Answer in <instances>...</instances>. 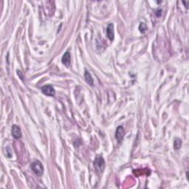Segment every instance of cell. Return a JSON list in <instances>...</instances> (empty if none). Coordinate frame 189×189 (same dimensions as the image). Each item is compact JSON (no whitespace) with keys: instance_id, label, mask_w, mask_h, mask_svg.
<instances>
[{"instance_id":"8","label":"cell","mask_w":189,"mask_h":189,"mask_svg":"<svg viewBox=\"0 0 189 189\" xmlns=\"http://www.w3.org/2000/svg\"><path fill=\"white\" fill-rule=\"evenodd\" d=\"M84 77H85V80L87 81V83L88 84H90V86H93V83H94V81H93V77L91 76V74L88 72V71L86 70L85 73H84Z\"/></svg>"},{"instance_id":"6","label":"cell","mask_w":189,"mask_h":189,"mask_svg":"<svg viewBox=\"0 0 189 189\" xmlns=\"http://www.w3.org/2000/svg\"><path fill=\"white\" fill-rule=\"evenodd\" d=\"M106 35L110 41H113L114 38V25L113 24H109L107 26L106 28Z\"/></svg>"},{"instance_id":"7","label":"cell","mask_w":189,"mask_h":189,"mask_svg":"<svg viewBox=\"0 0 189 189\" xmlns=\"http://www.w3.org/2000/svg\"><path fill=\"white\" fill-rule=\"evenodd\" d=\"M62 62L63 64H64L66 67H70V53L67 52L64 54L62 59Z\"/></svg>"},{"instance_id":"3","label":"cell","mask_w":189,"mask_h":189,"mask_svg":"<svg viewBox=\"0 0 189 189\" xmlns=\"http://www.w3.org/2000/svg\"><path fill=\"white\" fill-rule=\"evenodd\" d=\"M41 92L44 95H47V96H54L56 94L54 88L52 85H46L41 88Z\"/></svg>"},{"instance_id":"5","label":"cell","mask_w":189,"mask_h":189,"mask_svg":"<svg viewBox=\"0 0 189 189\" xmlns=\"http://www.w3.org/2000/svg\"><path fill=\"white\" fill-rule=\"evenodd\" d=\"M12 135L15 139H19L22 138V131L19 126L13 125L12 126Z\"/></svg>"},{"instance_id":"2","label":"cell","mask_w":189,"mask_h":189,"mask_svg":"<svg viewBox=\"0 0 189 189\" xmlns=\"http://www.w3.org/2000/svg\"><path fill=\"white\" fill-rule=\"evenodd\" d=\"M31 169L37 176H41L44 173V167L39 160H35L31 164Z\"/></svg>"},{"instance_id":"4","label":"cell","mask_w":189,"mask_h":189,"mask_svg":"<svg viewBox=\"0 0 189 189\" xmlns=\"http://www.w3.org/2000/svg\"><path fill=\"white\" fill-rule=\"evenodd\" d=\"M124 135H125V131L124 129H123V126H120L117 127V130H116V139L117 140L119 143L121 142L122 140H123V138H124Z\"/></svg>"},{"instance_id":"9","label":"cell","mask_w":189,"mask_h":189,"mask_svg":"<svg viewBox=\"0 0 189 189\" xmlns=\"http://www.w3.org/2000/svg\"><path fill=\"white\" fill-rule=\"evenodd\" d=\"M182 146V140L180 138H176L174 141V148L175 150H178L181 148Z\"/></svg>"},{"instance_id":"10","label":"cell","mask_w":189,"mask_h":189,"mask_svg":"<svg viewBox=\"0 0 189 189\" xmlns=\"http://www.w3.org/2000/svg\"><path fill=\"white\" fill-rule=\"evenodd\" d=\"M139 30L142 33H144L147 30L146 25L144 23H140V25L139 26Z\"/></svg>"},{"instance_id":"1","label":"cell","mask_w":189,"mask_h":189,"mask_svg":"<svg viewBox=\"0 0 189 189\" xmlns=\"http://www.w3.org/2000/svg\"><path fill=\"white\" fill-rule=\"evenodd\" d=\"M94 168L97 172L98 173H102L105 169V161L104 159L101 156H97L95 157V160L93 163Z\"/></svg>"},{"instance_id":"11","label":"cell","mask_w":189,"mask_h":189,"mask_svg":"<svg viewBox=\"0 0 189 189\" xmlns=\"http://www.w3.org/2000/svg\"><path fill=\"white\" fill-rule=\"evenodd\" d=\"M161 13H162V10H160V9L157 10L155 12V14L157 15V17H160V16H161Z\"/></svg>"}]
</instances>
